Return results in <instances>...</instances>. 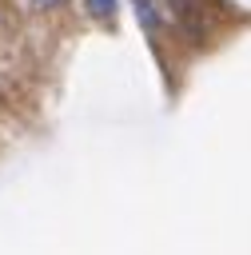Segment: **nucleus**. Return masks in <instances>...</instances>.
<instances>
[{
	"mask_svg": "<svg viewBox=\"0 0 251 255\" xmlns=\"http://www.w3.org/2000/svg\"><path fill=\"white\" fill-rule=\"evenodd\" d=\"M131 8H135V16H139V24H143V32H159V24H163V16L155 12V4L151 0H131Z\"/></svg>",
	"mask_w": 251,
	"mask_h": 255,
	"instance_id": "f257e3e1",
	"label": "nucleus"
},
{
	"mask_svg": "<svg viewBox=\"0 0 251 255\" xmlns=\"http://www.w3.org/2000/svg\"><path fill=\"white\" fill-rule=\"evenodd\" d=\"M84 4H88V16L100 20V24H112L116 20V8H120V0H84Z\"/></svg>",
	"mask_w": 251,
	"mask_h": 255,
	"instance_id": "f03ea898",
	"label": "nucleus"
},
{
	"mask_svg": "<svg viewBox=\"0 0 251 255\" xmlns=\"http://www.w3.org/2000/svg\"><path fill=\"white\" fill-rule=\"evenodd\" d=\"M167 4H171V12H175L183 24H191V4H187V0H167Z\"/></svg>",
	"mask_w": 251,
	"mask_h": 255,
	"instance_id": "7ed1b4c3",
	"label": "nucleus"
},
{
	"mask_svg": "<svg viewBox=\"0 0 251 255\" xmlns=\"http://www.w3.org/2000/svg\"><path fill=\"white\" fill-rule=\"evenodd\" d=\"M32 4H36V8H60L64 0H32Z\"/></svg>",
	"mask_w": 251,
	"mask_h": 255,
	"instance_id": "20e7f679",
	"label": "nucleus"
}]
</instances>
